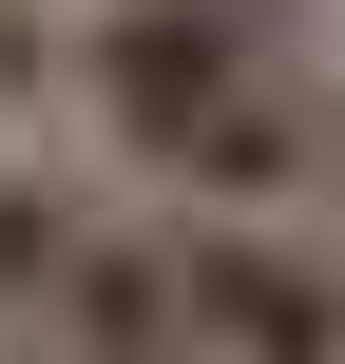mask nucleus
Wrapping results in <instances>:
<instances>
[{"instance_id":"nucleus-1","label":"nucleus","mask_w":345,"mask_h":364,"mask_svg":"<svg viewBox=\"0 0 345 364\" xmlns=\"http://www.w3.org/2000/svg\"><path fill=\"white\" fill-rule=\"evenodd\" d=\"M327 58L288 0H77L58 19V134H96L173 211H307L327 173Z\"/></svg>"},{"instance_id":"nucleus-2","label":"nucleus","mask_w":345,"mask_h":364,"mask_svg":"<svg viewBox=\"0 0 345 364\" xmlns=\"http://www.w3.org/2000/svg\"><path fill=\"white\" fill-rule=\"evenodd\" d=\"M154 250L192 364H345V250H307L288 211H154Z\"/></svg>"},{"instance_id":"nucleus-3","label":"nucleus","mask_w":345,"mask_h":364,"mask_svg":"<svg viewBox=\"0 0 345 364\" xmlns=\"http://www.w3.org/2000/svg\"><path fill=\"white\" fill-rule=\"evenodd\" d=\"M58 250H77V192L0 154V326H38V288H58Z\"/></svg>"},{"instance_id":"nucleus-4","label":"nucleus","mask_w":345,"mask_h":364,"mask_svg":"<svg viewBox=\"0 0 345 364\" xmlns=\"http://www.w3.org/2000/svg\"><path fill=\"white\" fill-rule=\"evenodd\" d=\"M58 19L77 0H0V134H58Z\"/></svg>"},{"instance_id":"nucleus-5","label":"nucleus","mask_w":345,"mask_h":364,"mask_svg":"<svg viewBox=\"0 0 345 364\" xmlns=\"http://www.w3.org/2000/svg\"><path fill=\"white\" fill-rule=\"evenodd\" d=\"M307 211H327V230H345V96H327V173H307Z\"/></svg>"}]
</instances>
